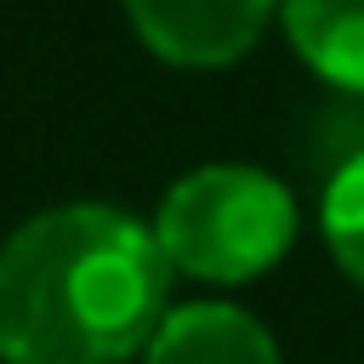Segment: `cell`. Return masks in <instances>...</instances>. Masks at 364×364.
<instances>
[{
	"mask_svg": "<svg viewBox=\"0 0 364 364\" xmlns=\"http://www.w3.org/2000/svg\"><path fill=\"white\" fill-rule=\"evenodd\" d=\"M171 256L159 233L108 205H63L0 250L6 364H119L165 324Z\"/></svg>",
	"mask_w": 364,
	"mask_h": 364,
	"instance_id": "1",
	"label": "cell"
},
{
	"mask_svg": "<svg viewBox=\"0 0 364 364\" xmlns=\"http://www.w3.org/2000/svg\"><path fill=\"white\" fill-rule=\"evenodd\" d=\"M159 250L171 267L216 284H239L267 273L296 233V205L284 182L250 165H205L182 176L159 205Z\"/></svg>",
	"mask_w": 364,
	"mask_h": 364,
	"instance_id": "2",
	"label": "cell"
},
{
	"mask_svg": "<svg viewBox=\"0 0 364 364\" xmlns=\"http://www.w3.org/2000/svg\"><path fill=\"white\" fill-rule=\"evenodd\" d=\"M142 46L176 68H222L245 57L273 0H125Z\"/></svg>",
	"mask_w": 364,
	"mask_h": 364,
	"instance_id": "3",
	"label": "cell"
},
{
	"mask_svg": "<svg viewBox=\"0 0 364 364\" xmlns=\"http://www.w3.org/2000/svg\"><path fill=\"white\" fill-rule=\"evenodd\" d=\"M148 364H279V347L250 313L199 301V307L171 313L154 330Z\"/></svg>",
	"mask_w": 364,
	"mask_h": 364,
	"instance_id": "4",
	"label": "cell"
},
{
	"mask_svg": "<svg viewBox=\"0 0 364 364\" xmlns=\"http://www.w3.org/2000/svg\"><path fill=\"white\" fill-rule=\"evenodd\" d=\"M290 46L330 85L364 91V0H279Z\"/></svg>",
	"mask_w": 364,
	"mask_h": 364,
	"instance_id": "5",
	"label": "cell"
},
{
	"mask_svg": "<svg viewBox=\"0 0 364 364\" xmlns=\"http://www.w3.org/2000/svg\"><path fill=\"white\" fill-rule=\"evenodd\" d=\"M324 239H330V256L341 262V273H353L364 284V148L353 159H341L336 176L324 182Z\"/></svg>",
	"mask_w": 364,
	"mask_h": 364,
	"instance_id": "6",
	"label": "cell"
}]
</instances>
